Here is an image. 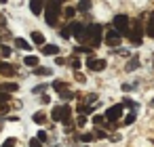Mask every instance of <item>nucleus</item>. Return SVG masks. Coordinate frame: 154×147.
<instances>
[{
    "instance_id": "a211bd4d",
    "label": "nucleus",
    "mask_w": 154,
    "mask_h": 147,
    "mask_svg": "<svg viewBox=\"0 0 154 147\" xmlns=\"http://www.w3.org/2000/svg\"><path fill=\"white\" fill-rule=\"evenodd\" d=\"M76 11H82V13L91 11V0H80V2H78V7H76Z\"/></svg>"
},
{
    "instance_id": "5701e85b",
    "label": "nucleus",
    "mask_w": 154,
    "mask_h": 147,
    "mask_svg": "<svg viewBox=\"0 0 154 147\" xmlns=\"http://www.w3.org/2000/svg\"><path fill=\"white\" fill-rule=\"evenodd\" d=\"M0 53H2V57H9V55H11V46L2 44V46H0Z\"/></svg>"
},
{
    "instance_id": "20e7f679",
    "label": "nucleus",
    "mask_w": 154,
    "mask_h": 147,
    "mask_svg": "<svg viewBox=\"0 0 154 147\" xmlns=\"http://www.w3.org/2000/svg\"><path fill=\"white\" fill-rule=\"evenodd\" d=\"M141 34H143L141 19H133V28L129 30V40H131V44L139 46V44H141Z\"/></svg>"
},
{
    "instance_id": "f03ea898",
    "label": "nucleus",
    "mask_w": 154,
    "mask_h": 147,
    "mask_svg": "<svg viewBox=\"0 0 154 147\" xmlns=\"http://www.w3.org/2000/svg\"><path fill=\"white\" fill-rule=\"evenodd\" d=\"M101 32H103V28H101L99 23L87 25V40L91 42V46H93V49L101 44Z\"/></svg>"
},
{
    "instance_id": "dca6fc26",
    "label": "nucleus",
    "mask_w": 154,
    "mask_h": 147,
    "mask_svg": "<svg viewBox=\"0 0 154 147\" xmlns=\"http://www.w3.org/2000/svg\"><path fill=\"white\" fill-rule=\"evenodd\" d=\"M23 63H26L28 67H38V57H34V55H28V57L23 59Z\"/></svg>"
},
{
    "instance_id": "c9c22d12",
    "label": "nucleus",
    "mask_w": 154,
    "mask_h": 147,
    "mask_svg": "<svg viewBox=\"0 0 154 147\" xmlns=\"http://www.w3.org/2000/svg\"><path fill=\"white\" fill-rule=\"evenodd\" d=\"M70 63H72V67H74V69H78V67H80V61H78V59H76V57H74V59H72V61H70Z\"/></svg>"
},
{
    "instance_id": "aec40b11",
    "label": "nucleus",
    "mask_w": 154,
    "mask_h": 147,
    "mask_svg": "<svg viewBox=\"0 0 154 147\" xmlns=\"http://www.w3.org/2000/svg\"><path fill=\"white\" fill-rule=\"evenodd\" d=\"M34 74H36V76H51V69H47V67H36Z\"/></svg>"
},
{
    "instance_id": "bb28decb",
    "label": "nucleus",
    "mask_w": 154,
    "mask_h": 147,
    "mask_svg": "<svg viewBox=\"0 0 154 147\" xmlns=\"http://www.w3.org/2000/svg\"><path fill=\"white\" fill-rule=\"evenodd\" d=\"M74 53H91V46H76Z\"/></svg>"
},
{
    "instance_id": "c756f323",
    "label": "nucleus",
    "mask_w": 154,
    "mask_h": 147,
    "mask_svg": "<svg viewBox=\"0 0 154 147\" xmlns=\"http://www.w3.org/2000/svg\"><path fill=\"white\" fill-rule=\"evenodd\" d=\"M80 141H82V143H91V141H93V134H91V132H87V134H82V137H80Z\"/></svg>"
},
{
    "instance_id": "423d86ee",
    "label": "nucleus",
    "mask_w": 154,
    "mask_h": 147,
    "mask_svg": "<svg viewBox=\"0 0 154 147\" xmlns=\"http://www.w3.org/2000/svg\"><path fill=\"white\" fill-rule=\"evenodd\" d=\"M122 109H125L122 105H114V107H110V109L106 111V116H103V118H106L108 122H114V120H120V116H122Z\"/></svg>"
},
{
    "instance_id": "58836bf2",
    "label": "nucleus",
    "mask_w": 154,
    "mask_h": 147,
    "mask_svg": "<svg viewBox=\"0 0 154 147\" xmlns=\"http://www.w3.org/2000/svg\"><path fill=\"white\" fill-rule=\"evenodd\" d=\"M95 134H97V139H106V132H103V130H97Z\"/></svg>"
},
{
    "instance_id": "cd10ccee",
    "label": "nucleus",
    "mask_w": 154,
    "mask_h": 147,
    "mask_svg": "<svg viewBox=\"0 0 154 147\" xmlns=\"http://www.w3.org/2000/svg\"><path fill=\"white\" fill-rule=\"evenodd\" d=\"M59 95H61V99H72V97H74V93H72V90H68V88H66L63 93H59Z\"/></svg>"
},
{
    "instance_id": "39448f33",
    "label": "nucleus",
    "mask_w": 154,
    "mask_h": 147,
    "mask_svg": "<svg viewBox=\"0 0 154 147\" xmlns=\"http://www.w3.org/2000/svg\"><path fill=\"white\" fill-rule=\"evenodd\" d=\"M87 67L91 72H103L106 69V59H93V57H89L87 59Z\"/></svg>"
},
{
    "instance_id": "2f4dec72",
    "label": "nucleus",
    "mask_w": 154,
    "mask_h": 147,
    "mask_svg": "<svg viewBox=\"0 0 154 147\" xmlns=\"http://www.w3.org/2000/svg\"><path fill=\"white\" fill-rule=\"evenodd\" d=\"M78 111H80V113H89L91 107H89V105H78Z\"/></svg>"
},
{
    "instance_id": "412c9836",
    "label": "nucleus",
    "mask_w": 154,
    "mask_h": 147,
    "mask_svg": "<svg viewBox=\"0 0 154 147\" xmlns=\"http://www.w3.org/2000/svg\"><path fill=\"white\" fill-rule=\"evenodd\" d=\"M53 88H55L57 93H63V90H66V84H63L61 80H55V82H53Z\"/></svg>"
},
{
    "instance_id": "e433bc0d",
    "label": "nucleus",
    "mask_w": 154,
    "mask_h": 147,
    "mask_svg": "<svg viewBox=\"0 0 154 147\" xmlns=\"http://www.w3.org/2000/svg\"><path fill=\"white\" fill-rule=\"evenodd\" d=\"M9 111V105L7 103H0V113H7Z\"/></svg>"
},
{
    "instance_id": "6e6552de",
    "label": "nucleus",
    "mask_w": 154,
    "mask_h": 147,
    "mask_svg": "<svg viewBox=\"0 0 154 147\" xmlns=\"http://www.w3.org/2000/svg\"><path fill=\"white\" fill-rule=\"evenodd\" d=\"M15 65H11V63H7V61H0V74L2 76H7V78H11V76H15Z\"/></svg>"
},
{
    "instance_id": "0eeeda50",
    "label": "nucleus",
    "mask_w": 154,
    "mask_h": 147,
    "mask_svg": "<svg viewBox=\"0 0 154 147\" xmlns=\"http://www.w3.org/2000/svg\"><path fill=\"white\" fill-rule=\"evenodd\" d=\"M106 44H108V46H118V44H120V34H118L116 30H110V32L106 34Z\"/></svg>"
},
{
    "instance_id": "a878e982",
    "label": "nucleus",
    "mask_w": 154,
    "mask_h": 147,
    "mask_svg": "<svg viewBox=\"0 0 154 147\" xmlns=\"http://www.w3.org/2000/svg\"><path fill=\"white\" fill-rule=\"evenodd\" d=\"M120 105H122V107H131V109H133V107H135V101H133V99H125Z\"/></svg>"
},
{
    "instance_id": "4468645a",
    "label": "nucleus",
    "mask_w": 154,
    "mask_h": 147,
    "mask_svg": "<svg viewBox=\"0 0 154 147\" xmlns=\"http://www.w3.org/2000/svg\"><path fill=\"white\" fill-rule=\"evenodd\" d=\"M146 34L150 36V38H154V13L150 15V19H148V25H146Z\"/></svg>"
},
{
    "instance_id": "ea45409f",
    "label": "nucleus",
    "mask_w": 154,
    "mask_h": 147,
    "mask_svg": "<svg viewBox=\"0 0 154 147\" xmlns=\"http://www.w3.org/2000/svg\"><path fill=\"white\" fill-rule=\"evenodd\" d=\"M0 4H7V0H0Z\"/></svg>"
},
{
    "instance_id": "79ce46f5",
    "label": "nucleus",
    "mask_w": 154,
    "mask_h": 147,
    "mask_svg": "<svg viewBox=\"0 0 154 147\" xmlns=\"http://www.w3.org/2000/svg\"><path fill=\"white\" fill-rule=\"evenodd\" d=\"M61 2H63V0H61Z\"/></svg>"
},
{
    "instance_id": "1a4fd4ad",
    "label": "nucleus",
    "mask_w": 154,
    "mask_h": 147,
    "mask_svg": "<svg viewBox=\"0 0 154 147\" xmlns=\"http://www.w3.org/2000/svg\"><path fill=\"white\" fill-rule=\"evenodd\" d=\"M30 11L34 15H40L45 11V0H32V2H30Z\"/></svg>"
},
{
    "instance_id": "9d476101",
    "label": "nucleus",
    "mask_w": 154,
    "mask_h": 147,
    "mask_svg": "<svg viewBox=\"0 0 154 147\" xmlns=\"http://www.w3.org/2000/svg\"><path fill=\"white\" fill-rule=\"evenodd\" d=\"M51 118H53L55 122H61V120H63V105H57V107H53V111H51Z\"/></svg>"
},
{
    "instance_id": "4c0bfd02",
    "label": "nucleus",
    "mask_w": 154,
    "mask_h": 147,
    "mask_svg": "<svg viewBox=\"0 0 154 147\" xmlns=\"http://www.w3.org/2000/svg\"><path fill=\"white\" fill-rule=\"evenodd\" d=\"M103 120H106V118H101V116H93V122H95V124H101Z\"/></svg>"
},
{
    "instance_id": "f704fd0d",
    "label": "nucleus",
    "mask_w": 154,
    "mask_h": 147,
    "mask_svg": "<svg viewBox=\"0 0 154 147\" xmlns=\"http://www.w3.org/2000/svg\"><path fill=\"white\" fill-rule=\"evenodd\" d=\"M76 124H78V126H85V124H87V118H85V116L80 113V116H78V122H76Z\"/></svg>"
},
{
    "instance_id": "ddd939ff",
    "label": "nucleus",
    "mask_w": 154,
    "mask_h": 147,
    "mask_svg": "<svg viewBox=\"0 0 154 147\" xmlns=\"http://www.w3.org/2000/svg\"><path fill=\"white\" fill-rule=\"evenodd\" d=\"M55 53H59V49L55 46V44H42V55H55Z\"/></svg>"
},
{
    "instance_id": "393cba45",
    "label": "nucleus",
    "mask_w": 154,
    "mask_h": 147,
    "mask_svg": "<svg viewBox=\"0 0 154 147\" xmlns=\"http://www.w3.org/2000/svg\"><path fill=\"white\" fill-rule=\"evenodd\" d=\"M61 38H72V30H70V25L61 30Z\"/></svg>"
},
{
    "instance_id": "c85d7f7f",
    "label": "nucleus",
    "mask_w": 154,
    "mask_h": 147,
    "mask_svg": "<svg viewBox=\"0 0 154 147\" xmlns=\"http://www.w3.org/2000/svg\"><path fill=\"white\" fill-rule=\"evenodd\" d=\"M36 139H38V141H40V143H45V141H47V139H49V137H47V132H45V130H40V132H38V134H36Z\"/></svg>"
},
{
    "instance_id": "6ab92c4d",
    "label": "nucleus",
    "mask_w": 154,
    "mask_h": 147,
    "mask_svg": "<svg viewBox=\"0 0 154 147\" xmlns=\"http://www.w3.org/2000/svg\"><path fill=\"white\" fill-rule=\"evenodd\" d=\"M32 120H34L36 124H45V122H47V116H45L42 111H36V113L32 116Z\"/></svg>"
},
{
    "instance_id": "7c9ffc66",
    "label": "nucleus",
    "mask_w": 154,
    "mask_h": 147,
    "mask_svg": "<svg viewBox=\"0 0 154 147\" xmlns=\"http://www.w3.org/2000/svg\"><path fill=\"white\" fill-rule=\"evenodd\" d=\"M0 147H15V139H7L2 145H0Z\"/></svg>"
},
{
    "instance_id": "473e14b6",
    "label": "nucleus",
    "mask_w": 154,
    "mask_h": 147,
    "mask_svg": "<svg viewBox=\"0 0 154 147\" xmlns=\"http://www.w3.org/2000/svg\"><path fill=\"white\" fill-rule=\"evenodd\" d=\"M30 147H42V143L38 139H30Z\"/></svg>"
},
{
    "instance_id": "f8f14e48",
    "label": "nucleus",
    "mask_w": 154,
    "mask_h": 147,
    "mask_svg": "<svg viewBox=\"0 0 154 147\" xmlns=\"http://www.w3.org/2000/svg\"><path fill=\"white\" fill-rule=\"evenodd\" d=\"M15 46L21 49V51H30V49H32V44H30L28 40H23V38H15Z\"/></svg>"
},
{
    "instance_id": "72a5a7b5",
    "label": "nucleus",
    "mask_w": 154,
    "mask_h": 147,
    "mask_svg": "<svg viewBox=\"0 0 154 147\" xmlns=\"http://www.w3.org/2000/svg\"><path fill=\"white\" fill-rule=\"evenodd\" d=\"M0 103H9V93H0Z\"/></svg>"
},
{
    "instance_id": "9b49d317",
    "label": "nucleus",
    "mask_w": 154,
    "mask_h": 147,
    "mask_svg": "<svg viewBox=\"0 0 154 147\" xmlns=\"http://www.w3.org/2000/svg\"><path fill=\"white\" fill-rule=\"evenodd\" d=\"M19 86L15 82H7V84H0V93H15Z\"/></svg>"
},
{
    "instance_id": "2eb2a0df",
    "label": "nucleus",
    "mask_w": 154,
    "mask_h": 147,
    "mask_svg": "<svg viewBox=\"0 0 154 147\" xmlns=\"http://www.w3.org/2000/svg\"><path fill=\"white\" fill-rule=\"evenodd\" d=\"M32 42L38 44V46H42V44H45V36H42L40 32H32Z\"/></svg>"
},
{
    "instance_id": "f3484780",
    "label": "nucleus",
    "mask_w": 154,
    "mask_h": 147,
    "mask_svg": "<svg viewBox=\"0 0 154 147\" xmlns=\"http://www.w3.org/2000/svg\"><path fill=\"white\" fill-rule=\"evenodd\" d=\"M70 116H72V107H70V105H63V120H61V122H63L66 126H70Z\"/></svg>"
},
{
    "instance_id": "b1692460",
    "label": "nucleus",
    "mask_w": 154,
    "mask_h": 147,
    "mask_svg": "<svg viewBox=\"0 0 154 147\" xmlns=\"http://www.w3.org/2000/svg\"><path fill=\"white\" fill-rule=\"evenodd\" d=\"M63 15H66V17H74V15H76V9H74V7H68V9L63 11Z\"/></svg>"
},
{
    "instance_id": "f257e3e1",
    "label": "nucleus",
    "mask_w": 154,
    "mask_h": 147,
    "mask_svg": "<svg viewBox=\"0 0 154 147\" xmlns=\"http://www.w3.org/2000/svg\"><path fill=\"white\" fill-rule=\"evenodd\" d=\"M59 15H61V0H49L45 4V21H47V25L55 28Z\"/></svg>"
},
{
    "instance_id": "4be33fe9",
    "label": "nucleus",
    "mask_w": 154,
    "mask_h": 147,
    "mask_svg": "<svg viewBox=\"0 0 154 147\" xmlns=\"http://www.w3.org/2000/svg\"><path fill=\"white\" fill-rule=\"evenodd\" d=\"M122 122H125V126H129V124H133V122H135V111H131V113H127Z\"/></svg>"
},
{
    "instance_id": "7ed1b4c3",
    "label": "nucleus",
    "mask_w": 154,
    "mask_h": 147,
    "mask_svg": "<svg viewBox=\"0 0 154 147\" xmlns=\"http://www.w3.org/2000/svg\"><path fill=\"white\" fill-rule=\"evenodd\" d=\"M114 30H116L120 36H129L131 19H129L127 15H116V17H114Z\"/></svg>"
},
{
    "instance_id": "a19ab883",
    "label": "nucleus",
    "mask_w": 154,
    "mask_h": 147,
    "mask_svg": "<svg viewBox=\"0 0 154 147\" xmlns=\"http://www.w3.org/2000/svg\"><path fill=\"white\" fill-rule=\"evenodd\" d=\"M152 105H154V99H152Z\"/></svg>"
}]
</instances>
